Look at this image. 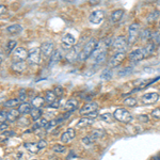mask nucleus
Returning <instances> with one entry per match:
<instances>
[{
	"label": "nucleus",
	"instance_id": "f257e3e1",
	"mask_svg": "<svg viewBox=\"0 0 160 160\" xmlns=\"http://www.w3.org/2000/svg\"><path fill=\"white\" fill-rule=\"evenodd\" d=\"M110 38H105V40L100 41V42L97 43L96 48L93 51V53L90 57V59L96 64H102L104 63L107 59V51H108V47L110 46Z\"/></svg>",
	"mask_w": 160,
	"mask_h": 160
},
{
	"label": "nucleus",
	"instance_id": "f03ea898",
	"mask_svg": "<svg viewBox=\"0 0 160 160\" xmlns=\"http://www.w3.org/2000/svg\"><path fill=\"white\" fill-rule=\"evenodd\" d=\"M97 41L95 40V38H91V40H89L88 42L84 44L83 48H82V50L79 52L78 55V60L83 62V61H87L88 59L91 57V55L93 53V51L94 49L96 48L97 46Z\"/></svg>",
	"mask_w": 160,
	"mask_h": 160
},
{
	"label": "nucleus",
	"instance_id": "7ed1b4c3",
	"mask_svg": "<svg viewBox=\"0 0 160 160\" xmlns=\"http://www.w3.org/2000/svg\"><path fill=\"white\" fill-rule=\"evenodd\" d=\"M112 114L115 121H118V122L122 124H129L133 120L132 114L126 108H118Z\"/></svg>",
	"mask_w": 160,
	"mask_h": 160
},
{
	"label": "nucleus",
	"instance_id": "20e7f679",
	"mask_svg": "<svg viewBox=\"0 0 160 160\" xmlns=\"http://www.w3.org/2000/svg\"><path fill=\"white\" fill-rule=\"evenodd\" d=\"M141 26L139 22H132L129 27H128V37L127 41L128 44H133L137 41V38L140 37V30Z\"/></svg>",
	"mask_w": 160,
	"mask_h": 160
},
{
	"label": "nucleus",
	"instance_id": "39448f33",
	"mask_svg": "<svg viewBox=\"0 0 160 160\" xmlns=\"http://www.w3.org/2000/svg\"><path fill=\"white\" fill-rule=\"evenodd\" d=\"M111 46L117 51H125L128 47V41L125 37L120 35V37H117L112 41Z\"/></svg>",
	"mask_w": 160,
	"mask_h": 160
},
{
	"label": "nucleus",
	"instance_id": "423d86ee",
	"mask_svg": "<svg viewBox=\"0 0 160 160\" xmlns=\"http://www.w3.org/2000/svg\"><path fill=\"white\" fill-rule=\"evenodd\" d=\"M158 100H159V94L156 92H148L141 96L142 104L145 105V106L154 105V104H156Z\"/></svg>",
	"mask_w": 160,
	"mask_h": 160
},
{
	"label": "nucleus",
	"instance_id": "0eeeda50",
	"mask_svg": "<svg viewBox=\"0 0 160 160\" xmlns=\"http://www.w3.org/2000/svg\"><path fill=\"white\" fill-rule=\"evenodd\" d=\"M28 55H29V51L26 49V48L17 47V48H15L14 51L12 52V58L15 62L25 61L26 59H28Z\"/></svg>",
	"mask_w": 160,
	"mask_h": 160
},
{
	"label": "nucleus",
	"instance_id": "6e6552de",
	"mask_svg": "<svg viewBox=\"0 0 160 160\" xmlns=\"http://www.w3.org/2000/svg\"><path fill=\"white\" fill-rule=\"evenodd\" d=\"M145 53H144L143 48H138V49L132 50L131 52L128 55V59L131 63H138V62L142 61L143 59H145Z\"/></svg>",
	"mask_w": 160,
	"mask_h": 160
},
{
	"label": "nucleus",
	"instance_id": "1a4fd4ad",
	"mask_svg": "<svg viewBox=\"0 0 160 160\" xmlns=\"http://www.w3.org/2000/svg\"><path fill=\"white\" fill-rule=\"evenodd\" d=\"M105 19V13L102 10H96L92 12L89 16V22L93 25H99Z\"/></svg>",
	"mask_w": 160,
	"mask_h": 160
},
{
	"label": "nucleus",
	"instance_id": "9d476101",
	"mask_svg": "<svg viewBox=\"0 0 160 160\" xmlns=\"http://www.w3.org/2000/svg\"><path fill=\"white\" fill-rule=\"evenodd\" d=\"M98 110V104L97 102H87L82 106L81 108L79 109V114L81 115H88L92 112H95V111Z\"/></svg>",
	"mask_w": 160,
	"mask_h": 160
},
{
	"label": "nucleus",
	"instance_id": "9b49d317",
	"mask_svg": "<svg viewBox=\"0 0 160 160\" xmlns=\"http://www.w3.org/2000/svg\"><path fill=\"white\" fill-rule=\"evenodd\" d=\"M125 58H126L125 51H117L110 59V62H109L110 68H117V66H118L122 63Z\"/></svg>",
	"mask_w": 160,
	"mask_h": 160
},
{
	"label": "nucleus",
	"instance_id": "f8f14e48",
	"mask_svg": "<svg viewBox=\"0 0 160 160\" xmlns=\"http://www.w3.org/2000/svg\"><path fill=\"white\" fill-rule=\"evenodd\" d=\"M61 43H62V47H63L64 49L71 50L72 48H73V46L75 45V43H76V38H75L74 35L71 34V33H66V34H64L63 38H62Z\"/></svg>",
	"mask_w": 160,
	"mask_h": 160
},
{
	"label": "nucleus",
	"instance_id": "ddd939ff",
	"mask_svg": "<svg viewBox=\"0 0 160 160\" xmlns=\"http://www.w3.org/2000/svg\"><path fill=\"white\" fill-rule=\"evenodd\" d=\"M40 49L42 55H44L45 57H50L53 51H55V44L51 41H46V42L41 44Z\"/></svg>",
	"mask_w": 160,
	"mask_h": 160
},
{
	"label": "nucleus",
	"instance_id": "4468645a",
	"mask_svg": "<svg viewBox=\"0 0 160 160\" xmlns=\"http://www.w3.org/2000/svg\"><path fill=\"white\" fill-rule=\"evenodd\" d=\"M28 60L31 64H40L42 61L41 58V49L40 48H33L29 51L28 55Z\"/></svg>",
	"mask_w": 160,
	"mask_h": 160
},
{
	"label": "nucleus",
	"instance_id": "2eb2a0df",
	"mask_svg": "<svg viewBox=\"0 0 160 160\" xmlns=\"http://www.w3.org/2000/svg\"><path fill=\"white\" fill-rule=\"evenodd\" d=\"M76 137V131L73 128H68L66 131H64L63 133L61 135L60 140L62 143H69L73 139Z\"/></svg>",
	"mask_w": 160,
	"mask_h": 160
},
{
	"label": "nucleus",
	"instance_id": "dca6fc26",
	"mask_svg": "<svg viewBox=\"0 0 160 160\" xmlns=\"http://www.w3.org/2000/svg\"><path fill=\"white\" fill-rule=\"evenodd\" d=\"M78 108V102L76 99H68L63 105V110L66 112H73Z\"/></svg>",
	"mask_w": 160,
	"mask_h": 160
},
{
	"label": "nucleus",
	"instance_id": "f3484780",
	"mask_svg": "<svg viewBox=\"0 0 160 160\" xmlns=\"http://www.w3.org/2000/svg\"><path fill=\"white\" fill-rule=\"evenodd\" d=\"M11 68L15 73H24L26 69H27V63H26L25 61L14 62L11 65Z\"/></svg>",
	"mask_w": 160,
	"mask_h": 160
},
{
	"label": "nucleus",
	"instance_id": "a211bd4d",
	"mask_svg": "<svg viewBox=\"0 0 160 160\" xmlns=\"http://www.w3.org/2000/svg\"><path fill=\"white\" fill-rule=\"evenodd\" d=\"M156 44H155L154 41H148V43H146V45L143 47V50H144V53H145V57L148 58V57L152 56L153 53L155 52V50H156Z\"/></svg>",
	"mask_w": 160,
	"mask_h": 160
},
{
	"label": "nucleus",
	"instance_id": "6ab92c4d",
	"mask_svg": "<svg viewBox=\"0 0 160 160\" xmlns=\"http://www.w3.org/2000/svg\"><path fill=\"white\" fill-rule=\"evenodd\" d=\"M93 118H80L78 121V123H77V127L78 128H86V127H89V126H91L93 124Z\"/></svg>",
	"mask_w": 160,
	"mask_h": 160
},
{
	"label": "nucleus",
	"instance_id": "aec40b11",
	"mask_svg": "<svg viewBox=\"0 0 160 160\" xmlns=\"http://www.w3.org/2000/svg\"><path fill=\"white\" fill-rule=\"evenodd\" d=\"M159 17H160V12L158 10H155V11L151 12L148 16H146V22H148V24H153V22L159 19Z\"/></svg>",
	"mask_w": 160,
	"mask_h": 160
},
{
	"label": "nucleus",
	"instance_id": "412c9836",
	"mask_svg": "<svg viewBox=\"0 0 160 160\" xmlns=\"http://www.w3.org/2000/svg\"><path fill=\"white\" fill-rule=\"evenodd\" d=\"M22 27L18 24H13L11 26H9V27L7 28V32L9 33V34H18L19 32H22Z\"/></svg>",
	"mask_w": 160,
	"mask_h": 160
},
{
	"label": "nucleus",
	"instance_id": "4be33fe9",
	"mask_svg": "<svg viewBox=\"0 0 160 160\" xmlns=\"http://www.w3.org/2000/svg\"><path fill=\"white\" fill-rule=\"evenodd\" d=\"M123 16H124V10L122 9L115 10V11H113L112 14H111V20H112V22H118L122 19Z\"/></svg>",
	"mask_w": 160,
	"mask_h": 160
},
{
	"label": "nucleus",
	"instance_id": "5701e85b",
	"mask_svg": "<svg viewBox=\"0 0 160 160\" xmlns=\"http://www.w3.org/2000/svg\"><path fill=\"white\" fill-rule=\"evenodd\" d=\"M61 59H62V55H61V52H60V50H55L52 52V55L50 56V66H52V65H56L57 63H59V62L61 61Z\"/></svg>",
	"mask_w": 160,
	"mask_h": 160
},
{
	"label": "nucleus",
	"instance_id": "b1692460",
	"mask_svg": "<svg viewBox=\"0 0 160 160\" xmlns=\"http://www.w3.org/2000/svg\"><path fill=\"white\" fill-rule=\"evenodd\" d=\"M44 99H45V102H47L48 105L53 104V102L57 100L56 93L53 91H47L45 93V97H44Z\"/></svg>",
	"mask_w": 160,
	"mask_h": 160
},
{
	"label": "nucleus",
	"instance_id": "393cba45",
	"mask_svg": "<svg viewBox=\"0 0 160 160\" xmlns=\"http://www.w3.org/2000/svg\"><path fill=\"white\" fill-rule=\"evenodd\" d=\"M44 102H45V99L42 96H35L31 100V105H32L33 108H42L44 106Z\"/></svg>",
	"mask_w": 160,
	"mask_h": 160
},
{
	"label": "nucleus",
	"instance_id": "a878e982",
	"mask_svg": "<svg viewBox=\"0 0 160 160\" xmlns=\"http://www.w3.org/2000/svg\"><path fill=\"white\" fill-rule=\"evenodd\" d=\"M30 117L33 121H38L42 117V109L41 108H32L30 111Z\"/></svg>",
	"mask_w": 160,
	"mask_h": 160
},
{
	"label": "nucleus",
	"instance_id": "bb28decb",
	"mask_svg": "<svg viewBox=\"0 0 160 160\" xmlns=\"http://www.w3.org/2000/svg\"><path fill=\"white\" fill-rule=\"evenodd\" d=\"M48 125V121L46 118H40L38 121H37V123H34L32 127V130H38V129H41V128H46Z\"/></svg>",
	"mask_w": 160,
	"mask_h": 160
},
{
	"label": "nucleus",
	"instance_id": "cd10ccee",
	"mask_svg": "<svg viewBox=\"0 0 160 160\" xmlns=\"http://www.w3.org/2000/svg\"><path fill=\"white\" fill-rule=\"evenodd\" d=\"M24 146H25V148H27V151H29L30 153H32V154H37L41 151L38 145V142L37 143H28L27 142V143L24 144Z\"/></svg>",
	"mask_w": 160,
	"mask_h": 160
},
{
	"label": "nucleus",
	"instance_id": "c85d7f7f",
	"mask_svg": "<svg viewBox=\"0 0 160 160\" xmlns=\"http://www.w3.org/2000/svg\"><path fill=\"white\" fill-rule=\"evenodd\" d=\"M31 105L30 104H28V102H22V104H20L18 106V111H19V113L20 114H28V113H30V111H31Z\"/></svg>",
	"mask_w": 160,
	"mask_h": 160
},
{
	"label": "nucleus",
	"instance_id": "c756f323",
	"mask_svg": "<svg viewBox=\"0 0 160 160\" xmlns=\"http://www.w3.org/2000/svg\"><path fill=\"white\" fill-rule=\"evenodd\" d=\"M19 115H20V113L18 109L16 110L14 108V109H12L10 112H8V121H10V122H15V121L19 118Z\"/></svg>",
	"mask_w": 160,
	"mask_h": 160
},
{
	"label": "nucleus",
	"instance_id": "7c9ffc66",
	"mask_svg": "<svg viewBox=\"0 0 160 160\" xmlns=\"http://www.w3.org/2000/svg\"><path fill=\"white\" fill-rule=\"evenodd\" d=\"M90 135H91L93 138H94V140H98V139H102L104 137L106 136V132L102 129H93L91 132H90Z\"/></svg>",
	"mask_w": 160,
	"mask_h": 160
},
{
	"label": "nucleus",
	"instance_id": "2f4dec72",
	"mask_svg": "<svg viewBox=\"0 0 160 160\" xmlns=\"http://www.w3.org/2000/svg\"><path fill=\"white\" fill-rule=\"evenodd\" d=\"M123 104L126 106V107H137L138 105V100H137L136 97H126L125 99L123 100Z\"/></svg>",
	"mask_w": 160,
	"mask_h": 160
},
{
	"label": "nucleus",
	"instance_id": "473e14b6",
	"mask_svg": "<svg viewBox=\"0 0 160 160\" xmlns=\"http://www.w3.org/2000/svg\"><path fill=\"white\" fill-rule=\"evenodd\" d=\"M19 100L18 99H8L6 102H4V107L6 108H11V109H14L15 107H18Z\"/></svg>",
	"mask_w": 160,
	"mask_h": 160
},
{
	"label": "nucleus",
	"instance_id": "72a5a7b5",
	"mask_svg": "<svg viewBox=\"0 0 160 160\" xmlns=\"http://www.w3.org/2000/svg\"><path fill=\"white\" fill-rule=\"evenodd\" d=\"M100 120L102 121V122L105 123H112L113 120H114V118H113V114H111V113H102V115H100Z\"/></svg>",
	"mask_w": 160,
	"mask_h": 160
},
{
	"label": "nucleus",
	"instance_id": "f704fd0d",
	"mask_svg": "<svg viewBox=\"0 0 160 160\" xmlns=\"http://www.w3.org/2000/svg\"><path fill=\"white\" fill-rule=\"evenodd\" d=\"M52 151L56 152L58 154H62V153H65L66 151V146L63 145V144H56V145L52 146Z\"/></svg>",
	"mask_w": 160,
	"mask_h": 160
},
{
	"label": "nucleus",
	"instance_id": "c9c22d12",
	"mask_svg": "<svg viewBox=\"0 0 160 160\" xmlns=\"http://www.w3.org/2000/svg\"><path fill=\"white\" fill-rule=\"evenodd\" d=\"M152 33H151V31H149L148 29H145L143 31V32L141 33V40L142 41H151L152 40Z\"/></svg>",
	"mask_w": 160,
	"mask_h": 160
},
{
	"label": "nucleus",
	"instance_id": "e433bc0d",
	"mask_svg": "<svg viewBox=\"0 0 160 160\" xmlns=\"http://www.w3.org/2000/svg\"><path fill=\"white\" fill-rule=\"evenodd\" d=\"M81 141H82V143L83 144H86V145H91V144H93L95 142V140H94V138L90 135H87L86 137H83V138L81 139Z\"/></svg>",
	"mask_w": 160,
	"mask_h": 160
},
{
	"label": "nucleus",
	"instance_id": "4c0bfd02",
	"mask_svg": "<svg viewBox=\"0 0 160 160\" xmlns=\"http://www.w3.org/2000/svg\"><path fill=\"white\" fill-rule=\"evenodd\" d=\"M16 46H17L16 41H14V40L10 41V42L7 44V50L9 51V52H12V51H14V49L16 48Z\"/></svg>",
	"mask_w": 160,
	"mask_h": 160
},
{
	"label": "nucleus",
	"instance_id": "58836bf2",
	"mask_svg": "<svg viewBox=\"0 0 160 160\" xmlns=\"http://www.w3.org/2000/svg\"><path fill=\"white\" fill-rule=\"evenodd\" d=\"M112 77V73H111L110 69H105L102 74H100V78L105 79V80H109Z\"/></svg>",
	"mask_w": 160,
	"mask_h": 160
},
{
	"label": "nucleus",
	"instance_id": "ea45409f",
	"mask_svg": "<svg viewBox=\"0 0 160 160\" xmlns=\"http://www.w3.org/2000/svg\"><path fill=\"white\" fill-rule=\"evenodd\" d=\"M151 117L155 120H160V108H156L151 112Z\"/></svg>",
	"mask_w": 160,
	"mask_h": 160
},
{
	"label": "nucleus",
	"instance_id": "a19ab883",
	"mask_svg": "<svg viewBox=\"0 0 160 160\" xmlns=\"http://www.w3.org/2000/svg\"><path fill=\"white\" fill-rule=\"evenodd\" d=\"M137 118H138L139 123H148L149 122V118L146 114H139L138 117H137Z\"/></svg>",
	"mask_w": 160,
	"mask_h": 160
},
{
	"label": "nucleus",
	"instance_id": "79ce46f5",
	"mask_svg": "<svg viewBox=\"0 0 160 160\" xmlns=\"http://www.w3.org/2000/svg\"><path fill=\"white\" fill-rule=\"evenodd\" d=\"M8 120V112L4 111H0V124L6 123Z\"/></svg>",
	"mask_w": 160,
	"mask_h": 160
},
{
	"label": "nucleus",
	"instance_id": "37998d69",
	"mask_svg": "<svg viewBox=\"0 0 160 160\" xmlns=\"http://www.w3.org/2000/svg\"><path fill=\"white\" fill-rule=\"evenodd\" d=\"M53 92L56 93L57 97H61L62 95H63V93H64V90L62 89L61 87H56L55 90H53Z\"/></svg>",
	"mask_w": 160,
	"mask_h": 160
},
{
	"label": "nucleus",
	"instance_id": "c03bdc74",
	"mask_svg": "<svg viewBox=\"0 0 160 160\" xmlns=\"http://www.w3.org/2000/svg\"><path fill=\"white\" fill-rule=\"evenodd\" d=\"M38 148H40V149H44L47 146V142L44 140V139H41V140H38Z\"/></svg>",
	"mask_w": 160,
	"mask_h": 160
},
{
	"label": "nucleus",
	"instance_id": "a18cd8bd",
	"mask_svg": "<svg viewBox=\"0 0 160 160\" xmlns=\"http://www.w3.org/2000/svg\"><path fill=\"white\" fill-rule=\"evenodd\" d=\"M26 98H27V93H26V90L25 89H22L19 91V99L25 100Z\"/></svg>",
	"mask_w": 160,
	"mask_h": 160
},
{
	"label": "nucleus",
	"instance_id": "49530a36",
	"mask_svg": "<svg viewBox=\"0 0 160 160\" xmlns=\"http://www.w3.org/2000/svg\"><path fill=\"white\" fill-rule=\"evenodd\" d=\"M7 12H8V8L6 6H3V4H0V16L6 14Z\"/></svg>",
	"mask_w": 160,
	"mask_h": 160
},
{
	"label": "nucleus",
	"instance_id": "de8ad7c7",
	"mask_svg": "<svg viewBox=\"0 0 160 160\" xmlns=\"http://www.w3.org/2000/svg\"><path fill=\"white\" fill-rule=\"evenodd\" d=\"M16 133L14 132V131H12V130H6V131H3V136H6V137H13V136H15Z\"/></svg>",
	"mask_w": 160,
	"mask_h": 160
},
{
	"label": "nucleus",
	"instance_id": "09e8293b",
	"mask_svg": "<svg viewBox=\"0 0 160 160\" xmlns=\"http://www.w3.org/2000/svg\"><path fill=\"white\" fill-rule=\"evenodd\" d=\"M7 102V95L4 94V93H0V104H2V102Z\"/></svg>",
	"mask_w": 160,
	"mask_h": 160
},
{
	"label": "nucleus",
	"instance_id": "8fccbe9b",
	"mask_svg": "<svg viewBox=\"0 0 160 160\" xmlns=\"http://www.w3.org/2000/svg\"><path fill=\"white\" fill-rule=\"evenodd\" d=\"M8 124L7 123H2V124H0V129L1 130H7L8 129Z\"/></svg>",
	"mask_w": 160,
	"mask_h": 160
},
{
	"label": "nucleus",
	"instance_id": "3c124183",
	"mask_svg": "<svg viewBox=\"0 0 160 160\" xmlns=\"http://www.w3.org/2000/svg\"><path fill=\"white\" fill-rule=\"evenodd\" d=\"M2 60H3V52L0 50V63L2 62Z\"/></svg>",
	"mask_w": 160,
	"mask_h": 160
},
{
	"label": "nucleus",
	"instance_id": "603ef678",
	"mask_svg": "<svg viewBox=\"0 0 160 160\" xmlns=\"http://www.w3.org/2000/svg\"><path fill=\"white\" fill-rule=\"evenodd\" d=\"M159 29H160V20H159Z\"/></svg>",
	"mask_w": 160,
	"mask_h": 160
},
{
	"label": "nucleus",
	"instance_id": "864d4df0",
	"mask_svg": "<svg viewBox=\"0 0 160 160\" xmlns=\"http://www.w3.org/2000/svg\"><path fill=\"white\" fill-rule=\"evenodd\" d=\"M0 160H1V157H0Z\"/></svg>",
	"mask_w": 160,
	"mask_h": 160
},
{
	"label": "nucleus",
	"instance_id": "5fc2aeb1",
	"mask_svg": "<svg viewBox=\"0 0 160 160\" xmlns=\"http://www.w3.org/2000/svg\"><path fill=\"white\" fill-rule=\"evenodd\" d=\"M32 160H35V159H32Z\"/></svg>",
	"mask_w": 160,
	"mask_h": 160
},
{
	"label": "nucleus",
	"instance_id": "6e6d98bb",
	"mask_svg": "<svg viewBox=\"0 0 160 160\" xmlns=\"http://www.w3.org/2000/svg\"><path fill=\"white\" fill-rule=\"evenodd\" d=\"M158 160H160V159H158Z\"/></svg>",
	"mask_w": 160,
	"mask_h": 160
}]
</instances>
